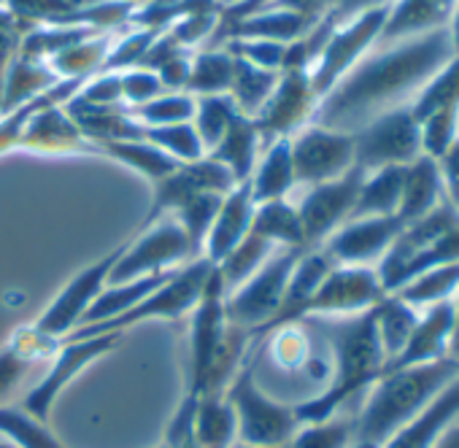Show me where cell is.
I'll return each instance as SVG.
<instances>
[{
  "instance_id": "1",
  "label": "cell",
  "mask_w": 459,
  "mask_h": 448,
  "mask_svg": "<svg viewBox=\"0 0 459 448\" xmlns=\"http://www.w3.org/2000/svg\"><path fill=\"white\" fill-rule=\"evenodd\" d=\"M451 57V39L446 28H437L357 65L349 79L330 90V98L322 106L325 127L343 116L389 103L419 84H427Z\"/></svg>"
},
{
  "instance_id": "2",
  "label": "cell",
  "mask_w": 459,
  "mask_h": 448,
  "mask_svg": "<svg viewBox=\"0 0 459 448\" xmlns=\"http://www.w3.org/2000/svg\"><path fill=\"white\" fill-rule=\"evenodd\" d=\"M330 346L335 357L333 378L316 397H311L303 405H295L300 424H316V421L333 418L343 402L370 389L384 373L386 357L376 332L373 308L333 322Z\"/></svg>"
},
{
  "instance_id": "3",
  "label": "cell",
  "mask_w": 459,
  "mask_h": 448,
  "mask_svg": "<svg viewBox=\"0 0 459 448\" xmlns=\"http://www.w3.org/2000/svg\"><path fill=\"white\" fill-rule=\"evenodd\" d=\"M459 367L446 357L437 362L384 370L370 386L368 400L354 421V440L384 445L400 426L421 413L454 378Z\"/></svg>"
},
{
  "instance_id": "4",
  "label": "cell",
  "mask_w": 459,
  "mask_h": 448,
  "mask_svg": "<svg viewBox=\"0 0 459 448\" xmlns=\"http://www.w3.org/2000/svg\"><path fill=\"white\" fill-rule=\"evenodd\" d=\"M224 397L233 405V413H236V426H238L236 443L260 445V448L287 445L300 426L295 408L281 405L271 400L265 392H260V386L255 383L252 365H247L244 370H238L230 378Z\"/></svg>"
},
{
  "instance_id": "5",
  "label": "cell",
  "mask_w": 459,
  "mask_h": 448,
  "mask_svg": "<svg viewBox=\"0 0 459 448\" xmlns=\"http://www.w3.org/2000/svg\"><path fill=\"white\" fill-rule=\"evenodd\" d=\"M216 265L205 257L195 265H189L184 273L178 276H170L160 289H154L149 297H143L138 306H133L130 311H125L122 316H114L108 322H98V324H87V327H76L71 332V340H79V338H92V335H103V332H122L127 324H135V322H143V319H176L181 316L184 311H189L192 306H197L200 295H203V287L211 276Z\"/></svg>"
},
{
  "instance_id": "6",
  "label": "cell",
  "mask_w": 459,
  "mask_h": 448,
  "mask_svg": "<svg viewBox=\"0 0 459 448\" xmlns=\"http://www.w3.org/2000/svg\"><path fill=\"white\" fill-rule=\"evenodd\" d=\"M303 252L306 249H284L281 254L268 260L265 268H257L247 279L244 289H238L233 297L224 300V316L236 327L249 330V335L260 330L265 322H271L281 306L284 289Z\"/></svg>"
},
{
  "instance_id": "7",
  "label": "cell",
  "mask_w": 459,
  "mask_h": 448,
  "mask_svg": "<svg viewBox=\"0 0 459 448\" xmlns=\"http://www.w3.org/2000/svg\"><path fill=\"white\" fill-rule=\"evenodd\" d=\"M421 157V127L411 108H394L354 135V165L365 173L411 165Z\"/></svg>"
},
{
  "instance_id": "8",
  "label": "cell",
  "mask_w": 459,
  "mask_h": 448,
  "mask_svg": "<svg viewBox=\"0 0 459 448\" xmlns=\"http://www.w3.org/2000/svg\"><path fill=\"white\" fill-rule=\"evenodd\" d=\"M362 178H365V170L354 165L349 173L311 186V192L303 197V202L298 208L306 249L322 246L341 224H346L351 219Z\"/></svg>"
},
{
  "instance_id": "9",
  "label": "cell",
  "mask_w": 459,
  "mask_h": 448,
  "mask_svg": "<svg viewBox=\"0 0 459 448\" xmlns=\"http://www.w3.org/2000/svg\"><path fill=\"white\" fill-rule=\"evenodd\" d=\"M224 284L213 268L203 295L197 300V314L192 319V365H189V394L186 400H200L208 389L211 370L216 365L219 349L224 343Z\"/></svg>"
},
{
  "instance_id": "10",
  "label": "cell",
  "mask_w": 459,
  "mask_h": 448,
  "mask_svg": "<svg viewBox=\"0 0 459 448\" xmlns=\"http://www.w3.org/2000/svg\"><path fill=\"white\" fill-rule=\"evenodd\" d=\"M384 287L376 268L359 265H335L330 276L319 284L311 300L303 306V316H351L370 311L381 297Z\"/></svg>"
},
{
  "instance_id": "11",
  "label": "cell",
  "mask_w": 459,
  "mask_h": 448,
  "mask_svg": "<svg viewBox=\"0 0 459 448\" xmlns=\"http://www.w3.org/2000/svg\"><path fill=\"white\" fill-rule=\"evenodd\" d=\"M403 233L400 216H357L349 219L322 244L335 265H359L373 268L392 249Z\"/></svg>"
},
{
  "instance_id": "12",
  "label": "cell",
  "mask_w": 459,
  "mask_h": 448,
  "mask_svg": "<svg viewBox=\"0 0 459 448\" xmlns=\"http://www.w3.org/2000/svg\"><path fill=\"white\" fill-rule=\"evenodd\" d=\"M386 17H389V6L370 9V12L359 14L349 28H343L341 33H333L327 39V44H325V49L319 55V68L308 79L314 95H327L338 84V79L359 60V55L376 39H381Z\"/></svg>"
},
{
  "instance_id": "13",
  "label": "cell",
  "mask_w": 459,
  "mask_h": 448,
  "mask_svg": "<svg viewBox=\"0 0 459 448\" xmlns=\"http://www.w3.org/2000/svg\"><path fill=\"white\" fill-rule=\"evenodd\" d=\"M295 181L325 184L354 168V135L330 127H311L292 143Z\"/></svg>"
},
{
  "instance_id": "14",
  "label": "cell",
  "mask_w": 459,
  "mask_h": 448,
  "mask_svg": "<svg viewBox=\"0 0 459 448\" xmlns=\"http://www.w3.org/2000/svg\"><path fill=\"white\" fill-rule=\"evenodd\" d=\"M127 246H130V241L122 244L119 249H114L108 257H103V260H98L95 265H90L87 271H82V273L60 292V297L52 303V308L41 316V322L36 324V332L44 335V338H49V340L57 338V335H63V332H74L76 324H82L87 308L98 300L100 289L108 284V276H111L114 265L119 263V257L125 254Z\"/></svg>"
},
{
  "instance_id": "15",
  "label": "cell",
  "mask_w": 459,
  "mask_h": 448,
  "mask_svg": "<svg viewBox=\"0 0 459 448\" xmlns=\"http://www.w3.org/2000/svg\"><path fill=\"white\" fill-rule=\"evenodd\" d=\"M119 340V332H103V335H92V338H79L71 340L68 346H63V351L55 357L52 370L44 375V381L39 386H33V392L25 400V410L39 418L47 421L49 410L55 405V400L60 397V392L65 389L68 381H74L92 359L103 357L106 351H111Z\"/></svg>"
},
{
  "instance_id": "16",
  "label": "cell",
  "mask_w": 459,
  "mask_h": 448,
  "mask_svg": "<svg viewBox=\"0 0 459 448\" xmlns=\"http://www.w3.org/2000/svg\"><path fill=\"white\" fill-rule=\"evenodd\" d=\"M189 238L181 228V221H165L157 230H152L149 236H143L138 244L130 241V246L125 249V254L119 257V263L114 265L108 284L119 287V284H130L135 279L152 276V273H165L162 268L181 260L184 254H189Z\"/></svg>"
},
{
  "instance_id": "17",
  "label": "cell",
  "mask_w": 459,
  "mask_h": 448,
  "mask_svg": "<svg viewBox=\"0 0 459 448\" xmlns=\"http://www.w3.org/2000/svg\"><path fill=\"white\" fill-rule=\"evenodd\" d=\"M451 332H454V306L437 303L424 311H419V322L403 346V351L384 365V370H397V367H411V365H424V362H437L448 357L451 346Z\"/></svg>"
},
{
  "instance_id": "18",
  "label": "cell",
  "mask_w": 459,
  "mask_h": 448,
  "mask_svg": "<svg viewBox=\"0 0 459 448\" xmlns=\"http://www.w3.org/2000/svg\"><path fill=\"white\" fill-rule=\"evenodd\" d=\"M459 418V375L405 426H400L381 448H432L437 437Z\"/></svg>"
},
{
  "instance_id": "19",
  "label": "cell",
  "mask_w": 459,
  "mask_h": 448,
  "mask_svg": "<svg viewBox=\"0 0 459 448\" xmlns=\"http://www.w3.org/2000/svg\"><path fill=\"white\" fill-rule=\"evenodd\" d=\"M252 216H255V197H252V186L244 184L219 205V213L208 230L205 249L213 265H219L241 244V238L249 233Z\"/></svg>"
},
{
  "instance_id": "20",
  "label": "cell",
  "mask_w": 459,
  "mask_h": 448,
  "mask_svg": "<svg viewBox=\"0 0 459 448\" xmlns=\"http://www.w3.org/2000/svg\"><path fill=\"white\" fill-rule=\"evenodd\" d=\"M443 202H446V189H443L437 162L432 157L421 154L411 165H405L403 197H400V208H397V216L403 219V224L427 216L429 211H435Z\"/></svg>"
},
{
  "instance_id": "21",
  "label": "cell",
  "mask_w": 459,
  "mask_h": 448,
  "mask_svg": "<svg viewBox=\"0 0 459 448\" xmlns=\"http://www.w3.org/2000/svg\"><path fill=\"white\" fill-rule=\"evenodd\" d=\"M238 440L236 413L224 394H203L195 405L192 443L197 448H233Z\"/></svg>"
},
{
  "instance_id": "22",
  "label": "cell",
  "mask_w": 459,
  "mask_h": 448,
  "mask_svg": "<svg viewBox=\"0 0 459 448\" xmlns=\"http://www.w3.org/2000/svg\"><path fill=\"white\" fill-rule=\"evenodd\" d=\"M454 6L456 0H400L394 9H389L381 39L421 36L437 30L440 22L454 12Z\"/></svg>"
},
{
  "instance_id": "23",
  "label": "cell",
  "mask_w": 459,
  "mask_h": 448,
  "mask_svg": "<svg viewBox=\"0 0 459 448\" xmlns=\"http://www.w3.org/2000/svg\"><path fill=\"white\" fill-rule=\"evenodd\" d=\"M403 173H405V165L378 168V170L365 173L351 219H357V216H397L400 197H403Z\"/></svg>"
},
{
  "instance_id": "24",
  "label": "cell",
  "mask_w": 459,
  "mask_h": 448,
  "mask_svg": "<svg viewBox=\"0 0 459 448\" xmlns=\"http://www.w3.org/2000/svg\"><path fill=\"white\" fill-rule=\"evenodd\" d=\"M373 322H376V332H378L384 357L389 362L408 343V338L419 322V311L413 306H408L405 300H400L397 295H384L373 306Z\"/></svg>"
},
{
  "instance_id": "25",
  "label": "cell",
  "mask_w": 459,
  "mask_h": 448,
  "mask_svg": "<svg viewBox=\"0 0 459 448\" xmlns=\"http://www.w3.org/2000/svg\"><path fill=\"white\" fill-rule=\"evenodd\" d=\"M456 292H459V263L421 271L389 295H397L400 300H405L416 311H424L429 306L454 300Z\"/></svg>"
},
{
  "instance_id": "26",
  "label": "cell",
  "mask_w": 459,
  "mask_h": 448,
  "mask_svg": "<svg viewBox=\"0 0 459 448\" xmlns=\"http://www.w3.org/2000/svg\"><path fill=\"white\" fill-rule=\"evenodd\" d=\"M249 230L263 236L271 244H284L287 249H306V238H303L298 208H292L284 200L263 202L255 211V216H252Z\"/></svg>"
},
{
  "instance_id": "27",
  "label": "cell",
  "mask_w": 459,
  "mask_h": 448,
  "mask_svg": "<svg viewBox=\"0 0 459 448\" xmlns=\"http://www.w3.org/2000/svg\"><path fill=\"white\" fill-rule=\"evenodd\" d=\"M295 184V168H292V143L290 141H279L263 168L260 176L252 186V197L255 202H271V200H281L284 192H290V186Z\"/></svg>"
},
{
  "instance_id": "28",
  "label": "cell",
  "mask_w": 459,
  "mask_h": 448,
  "mask_svg": "<svg viewBox=\"0 0 459 448\" xmlns=\"http://www.w3.org/2000/svg\"><path fill=\"white\" fill-rule=\"evenodd\" d=\"M440 108H459V55H454L421 90L419 100L411 106L416 122Z\"/></svg>"
},
{
  "instance_id": "29",
  "label": "cell",
  "mask_w": 459,
  "mask_h": 448,
  "mask_svg": "<svg viewBox=\"0 0 459 448\" xmlns=\"http://www.w3.org/2000/svg\"><path fill=\"white\" fill-rule=\"evenodd\" d=\"M0 435L9 437L17 448H65L47 426L28 410L0 408Z\"/></svg>"
},
{
  "instance_id": "30",
  "label": "cell",
  "mask_w": 459,
  "mask_h": 448,
  "mask_svg": "<svg viewBox=\"0 0 459 448\" xmlns=\"http://www.w3.org/2000/svg\"><path fill=\"white\" fill-rule=\"evenodd\" d=\"M252 157H255V127H252V122L233 116L230 130L221 141V149L216 151V159L224 162V168L233 173L236 181H241L249 176Z\"/></svg>"
},
{
  "instance_id": "31",
  "label": "cell",
  "mask_w": 459,
  "mask_h": 448,
  "mask_svg": "<svg viewBox=\"0 0 459 448\" xmlns=\"http://www.w3.org/2000/svg\"><path fill=\"white\" fill-rule=\"evenodd\" d=\"M354 443V424L346 418H327L316 424H300L290 448H351Z\"/></svg>"
},
{
  "instance_id": "32",
  "label": "cell",
  "mask_w": 459,
  "mask_h": 448,
  "mask_svg": "<svg viewBox=\"0 0 459 448\" xmlns=\"http://www.w3.org/2000/svg\"><path fill=\"white\" fill-rule=\"evenodd\" d=\"M456 122H459V108H440L432 111L419 122L421 127V154L440 159L448 146L456 141Z\"/></svg>"
},
{
  "instance_id": "33",
  "label": "cell",
  "mask_w": 459,
  "mask_h": 448,
  "mask_svg": "<svg viewBox=\"0 0 459 448\" xmlns=\"http://www.w3.org/2000/svg\"><path fill=\"white\" fill-rule=\"evenodd\" d=\"M28 362L30 354L20 343H12L9 349L0 351V397L9 394L22 381V375L28 373Z\"/></svg>"
},
{
  "instance_id": "34",
  "label": "cell",
  "mask_w": 459,
  "mask_h": 448,
  "mask_svg": "<svg viewBox=\"0 0 459 448\" xmlns=\"http://www.w3.org/2000/svg\"><path fill=\"white\" fill-rule=\"evenodd\" d=\"M440 168V178H443V189H446V200L459 211V138L448 146V151L435 159Z\"/></svg>"
},
{
  "instance_id": "35",
  "label": "cell",
  "mask_w": 459,
  "mask_h": 448,
  "mask_svg": "<svg viewBox=\"0 0 459 448\" xmlns=\"http://www.w3.org/2000/svg\"><path fill=\"white\" fill-rule=\"evenodd\" d=\"M195 87L200 90H213V87H224L230 82V63L224 57H203L195 68L192 76Z\"/></svg>"
},
{
  "instance_id": "36",
  "label": "cell",
  "mask_w": 459,
  "mask_h": 448,
  "mask_svg": "<svg viewBox=\"0 0 459 448\" xmlns=\"http://www.w3.org/2000/svg\"><path fill=\"white\" fill-rule=\"evenodd\" d=\"M149 119H176V116H189L192 106L186 98H178V100H162L152 108H143Z\"/></svg>"
},
{
  "instance_id": "37",
  "label": "cell",
  "mask_w": 459,
  "mask_h": 448,
  "mask_svg": "<svg viewBox=\"0 0 459 448\" xmlns=\"http://www.w3.org/2000/svg\"><path fill=\"white\" fill-rule=\"evenodd\" d=\"M454 306V332H451V346H448V359L459 367V292L451 300Z\"/></svg>"
},
{
  "instance_id": "38",
  "label": "cell",
  "mask_w": 459,
  "mask_h": 448,
  "mask_svg": "<svg viewBox=\"0 0 459 448\" xmlns=\"http://www.w3.org/2000/svg\"><path fill=\"white\" fill-rule=\"evenodd\" d=\"M432 448H459V418L448 424V429L437 437Z\"/></svg>"
},
{
  "instance_id": "39",
  "label": "cell",
  "mask_w": 459,
  "mask_h": 448,
  "mask_svg": "<svg viewBox=\"0 0 459 448\" xmlns=\"http://www.w3.org/2000/svg\"><path fill=\"white\" fill-rule=\"evenodd\" d=\"M448 39H451L454 55H459V0H456V6H454V12H451V30H448Z\"/></svg>"
},
{
  "instance_id": "40",
  "label": "cell",
  "mask_w": 459,
  "mask_h": 448,
  "mask_svg": "<svg viewBox=\"0 0 459 448\" xmlns=\"http://www.w3.org/2000/svg\"><path fill=\"white\" fill-rule=\"evenodd\" d=\"M233 448H260V445H244V443H236ZM271 448H290V445H271Z\"/></svg>"
}]
</instances>
